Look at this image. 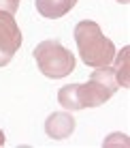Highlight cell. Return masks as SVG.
Masks as SVG:
<instances>
[{"instance_id":"277c9868","label":"cell","mask_w":130,"mask_h":148,"mask_svg":"<svg viewBox=\"0 0 130 148\" xmlns=\"http://www.w3.org/2000/svg\"><path fill=\"white\" fill-rule=\"evenodd\" d=\"M22 47V30L11 13L0 11V67H7Z\"/></svg>"},{"instance_id":"30bf717a","label":"cell","mask_w":130,"mask_h":148,"mask_svg":"<svg viewBox=\"0 0 130 148\" xmlns=\"http://www.w3.org/2000/svg\"><path fill=\"white\" fill-rule=\"evenodd\" d=\"M2 144H4V133L0 131V146H2Z\"/></svg>"},{"instance_id":"52a82bcc","label":"cell","mask_w":130,"mask_h":148,"mask_svg":"<svg viewBox=\"0 0 130 148\" xmlns=\"http://www.w3.org/2000/svg\"><path fill=\"white\" fill-rule=\"evenodd\" d=\"M130 52V47L126 45V47L122 49L119 54H115V64H113V75H115V82H117V86H122V88H128V54Z\"/></svg>"},{"instance_id":"5b68a950","label":"cell","mask_w":130,"mask_h":148,"mask_svg":"<svg viewBox=\"0 0 130 148\" xmlns=\"http://www.w3.org/2000/svg\"><path fill=\"white\" fill-rule=\"evenodd\" d=\"M77 120L73 118V114L68 112H53L49 114V118L45 120V133L51 140H64L75 131Z\"/></svg>"},{"instance_id":"8992f818","label":"cell","mask_w":130,"mask_h":148,"mask_svg":"<svg viewBox=\"0 0 130 148\" xmlns=\"http://www.w3.org/2000/svg\"><path fill=\"white\" fill-rule=\"evenodd\" d=\"M77 4V0H34L36 11L47 19H58L64 17L66 13L73 11V7Z\"/></svg>"},{"instance_id":"ba28073f","label":"cell","mask_w":130,"mask_h":148,"mask_svg":"<svg viewBox=\"0 0 130 148\" xmlns=\"http://www.w3.org/2000/svg\"><path fill=\"white\" fill-rule=\"evenodd\" d=\"M58 103L68 112H79L81 110L79 108V99H77V84L62 86V88L58 90Z\"/></svg>"},{"instance_id":"7a4b0ae2","label":"cell","mask_w":130,"mask_h":148,"mask_svg":"<svg viewBox=\"0 0 130 148\" xmlns=\"http://www.w3.org/2000/svg\"><path fill=\"white\" fill-rule=\"evenodd\" d=\"M32 54L38 71L45 77H51V79H62L66 75H71L75 71V64H77L73 52H68L60 41H53V39L41 41Z\"/></svg>"},{"instance_id":"9c48e42d","label":"cell","mask_w":130,"mask_h":148,"mask_svg":"<svg viewBox=\"0 0 130 148\" xmlns=\"http://www.w3.org/2000/svg\"><path fill=\"white\" fill-rule=\"evenodd\" d=\"M19 9V0H0V11H7L15 15V11Z\"/></svg>"},{"instance_id":"3957f363","label":"cell","mask_w":130,"mask_h":148,"mask_svg":"<svg viewBox=\"0 0 130 148\" xmlns=\"http://www.w3.org/2000/svg\"><path fill=\"white\" fill-rule=\"evenodd\" d=\"M117 82L113 75L111 67H100L94 69L90 75L88 84H77V99H79V108H98V105L107 103L113 95L117 92Z\"/></svg>"},{"instance_id":"6da1fadb","label":"cell","mask_w":130,"mask_h":148,"mask_svg":"<svg viewBox=\"0 0 130 148\" xmlns=\"http://www.w3.org/2000/svg\"><path fill=\"white\" fill-rule=\"evenodd\" d=\"M75 43L83 64L90 69L109 67L115 58V45L102 34L100 26L92 19H83L75 26Z\"/></svg>"},{"instance_id":"8fae6325","label":"cell","mask_w":130,"mask_h":148,"mask_svg":"<svg viewBox=\"0 0 130 148\" xmlns=\"http://www.w3.org/2000/svg\"><path fill=\"white\" fill-rule=\"evenodd\" d=\"M117 2H119V4H128L130 0H117Z\"/></svg>"}]
</instances>
